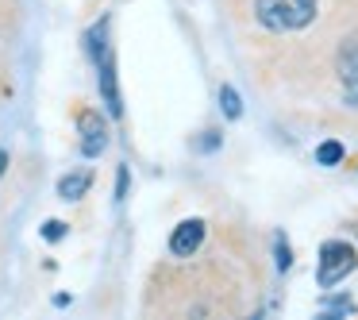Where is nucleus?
Wrapping results in <instances>:
<instances>
[{"label":"nucleus","mask_w":358,"mask_h":320,"mask_svg":"<svg viewBox=\"0 0 358 320\" xmlns=\"http://www.w3.org/2000/svg\"><path fill=\"white\" fill-rule=\"evenodd\" d=\"M85 50L96 66V85H101V101L108 109V116H124V97H120L116 81V47H112V20L101 16L85 32Z\"/></svg>","instance_id":"obj_1"},{"label":"nucleus","mask_w":358,"mask_h":320,"mask_svg":"<svg viewBox=\"0 0 358 320\" xmlns=\"http://www.w3.org/2000/svg\"><path fill=\"white\" fill-rule=\"evenodd\" d=\"M320 0H255V20L270 35H293L316 24Z\"/></svg>","instance_id":"obj_2"},{"label":"nucleus","mask_w":358,"mask_h":320,"mask_svg":"<svg viewBox=\"0 0 358 320\" xmlns=\"http://www.w3.org/2000/svg\"><path fill=\"white\" fill-rule=\"evenodd\" d=\"M358 266V251L350 247L347 239H327L320 247V266H316V281L324 289H335L350 270Z\"/></svg>","instance_id":"obj_3"},{"label":"nucleus","mask_w":358,"mask_h":320,"mask_svg":"<svg viewBox=\"0 0 358 320\" xmlns=\"http://www.w3.org/2000/svg\"><path fill=\"white\" fill-rule=\"evenodd\" d=\"M335 74H339L343 104L358 112V39H343L339 55H335Z\"/></svg>","instance_id":"obj_4"},{"label":"nucleus","mask_w":358,"mask_h":320,"mask_svg":"<svg viewBox=\"0 0 358 320\" xmlns=\"http://www.w3.org/2000/svg\"><path fill=\"white\" fill-rule=\"evenodd\" d=\"M204 235H208V224H204L201 216L181 220V224L170 232V255H173V258H193L196 251H201Z\"/></svg>","instance_id":"obj_5"},{"label":"nucleus","mask_w":358,"mask_h":320,"mask_svg":"<svg viewBox=\"0 0 358 320\" xmlns=\"http://www.w3.org/2000/svg\"><path fill=\"white\" fill-rule=\"evenodd\" d=\"M78 132H81V155L85 158H101L108 151V124H104V116L96 109L81 112Z\"/></svg>","instance_id":"obj_6"},{"label":"nucleus","mask_w":358,"mask_h":320,"mask_svg":"<svg viewBox=\"0 0 358 320\" xmlns=\"http://www.w3.org/2000/svg\"><path fill=\"white\" fill-rule=\"evenodd\" d=\"M89 189H93V170H73L58 178V197L62 201H81Z\"/></svg>","instance_id":"obj_7"},{"label":"nucleus","mask_w":358,"mask_h":320,"mask_svg":"<svg viewBox=\"0 0 358 320\" xmlns=\"http://www.w3.org/2000/svg\"><path fill=\"white\" fill-rule=\"evenodd\" d=\"M343 155H347V151H343L339 139H327V143H320V147H316V162L320 166H339Z\"/></svg>","instance_id":"obj_8"},{"label":"nucleus","mask_w":358,"mask_h":320,"mask_svg":"<svg viewBox=\"0 0 358 320\" xmlns=\"http://www.w3.org/2000/svg\"><path fill=\"white\" fill-rule=\"evenodd\" d=\"M220 109H224L227 120H239L243 116V101H239V93H235L231 85H220Z\"/></svg>","instance_id":"obj_9"},{"label":"nucleus","mask_w":358,"mask_h":320,"mask_svg":"<svg viewBox=\"0 0 358 320\" xmlns=\"http://www.w3.org/2000/svg\"><path fill=\"white\" fill-rule=\"evenodd\" d=\"M127 186H131V170L120 162V170H116V201H124V197H127Z\"/></svg>","instance_id":"obj_10"},{"label":"nucleus","mask_w":358,"mask_h":320,"mask_svg":"<svg viewBox=\"0 0 358 320\" xmlns=\"http://www.w3.org/2000/svg\"><path fill=\"white\" fill-rule=\"evenodd\" d=\"M62 235H66V224H62V220H47V224H43V239L55 243V239H62Z\"/></svg>","instance_id":"obj_11"},{"label":"nucleus","mask_w":358,"mask_h":320,"mask_svg":"<svg viewBox=\"0 0 358 320\" xmlns=\"http://www.w3.org/2000/svg\"><path fill=\"white\" fill-rule=\"evenodd\" d=\"M293 266V255H289V243L285 235H278V270H289Z\"/></svg>","instance_id":"obj_12"},{"label":"nucleus","mask_w":358,"mask_h":320,"mask_svg":"<svg viewBox=\"0 0 358 320\" xmlns=\"http://www.w3.org/2000/svg\"><path fill=\"white\" fill-rule=\"evenodd\" d=\"M220 143H224V135H220V132H216V127H212V132H204V139H201V143H196V147H201V151H216V147H220Z\"/></svg>","instance_id":"obj_13"},{"label":"nucleus","mask_w":358,"mask_h":320,"mask_svg":"<svg viewBox=\"0 0 358 320\" xmlns=\"http://www.w3.org/2000/svg\"><path fill=\"white\" fill-rule=\"evenodd\" d=\"M0 174H4V151H0Z\"/></svg>","instance_id":"obj_14"}]
</instances>
